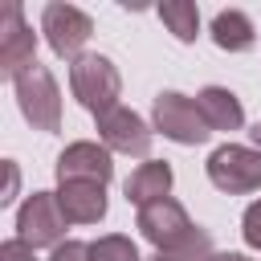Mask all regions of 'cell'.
Listing matches in <instances>:
<instances>
[{"mask_svg":"<svg viewBox=\"0 0 261 261\" xmlns=\"http://www.w3.org/2000/svg\"><path fill=\"white\" fill-rule=\"evenodd\" d=\"M41 33H45V41H49V49H53L57 57L77 61L82 49H86V41L94 37V20H90L77 4L53 0V4H45V12H41Z\"/></svg>","mask_w":261,"mask_h":261,"instance_id":"6","label":"cell"},{"mask_svg":"<svg viewBox=\"0 0 261 261\" xmlns=\"http://www.w3.org/2000/svg\"><path fill=\"white\" fill-rule=\"evenodd\" d=\"M98 139L106 151H118V155H135V159H147L151 155V139L155 130L130 110V106H114L98 118Z\"/></svg>","mask_w":261,"mask_h":261,"instance_id":"8","label":"cell"},{"mask_svg":"<svg viewBox=\"0 0 261 261\" xmlns=\"http://www.w3.org/2000/svg\"><path fill=\"white\" fill-rule=\"evenodd\" d=\"M216 261H253L249 253H216Z\"/></svg>","mask_w":261,"mask_h":261,"instance_id":"22","label":"cell"},{"mask_svg":"<svg viewBox=\"0 0 261 261\" xmlns=\"http://www.w3.org/2000/svg\"><path fill=\"white\" fill-rule=\"evenodd\" d=\"M90 261H143L139 245L122 232H106L98 241H90Z\"/></svg>","mask_w":261,"mask_h":261,"instance_id":"17","label":"cell"},{"mask_svg":"<svg viewBox=\"0 0 261 261\" xmlns=\"http://www.w3.org/2000/svg\"><path fill=\"white\" fill-rule=\"evenodd\" d=\"M208 179L216 192L224 196H249L261 192V151L257 147H241V143H220L208 155Z\"/></svg>","mask_w":261,"mask_h":261,"instance_id":"4","label":"cell"},{"mask_svg":"<svg viewBox=\"0 0 261 261\" xmlns=\"http://www.w3.org/2000/svg\"><path fill=\"white\" fill-rule=\"evenodd\" d=\"M49 261H90V245L86 241H61L49 253Z\"/></svg>","mask_w":261,"mask_h":261,"instance_id":"19","label":"cell"},{"mask_svg":"<svg viewBox=\"0 0 261 261\" xmlns=\"http://www.w3.org/2000/svg\"><path fill=\"white\" fill-rule=\"evenodd\" d=\"M135 224H139V232L155 245V253H171V249H175V245L196 228V224L188 220L184 204H179V200H171V196H163V200H155V204L139 208Z\"/></svg>","mask_w":261,"mask_h":261,"instance_id":"10","label":"cell"},{"mask_svg":"<svg viewBox=\"0 0 261 261\" xmlns=\"http://www.w3.org/2000/svg\"><path fill=\"white\" fill-rule=\"evenodd\" d=\"M65 212L57 204V192H33L16 208V237L33 249H57L65 241Z\"/></svg>","mask_w":261,"mask_h":261,"instance_id":"5","label":"cell"},{"mask_svg":"<svg viewBox=\"0 0 261 261\" xmlns=\"http://www.w3.org/2000/svg\"><path fill=\"white\" fill-rule=\"evenodd\" d=\"M151 261H163V257H151Z\"/></svg>","mask_w":261,"mask_h":261,"instance_id":"24","label":"cell"},{"mask_svg":"<svg viewBox=\"0 0 261 261\" xmlns=\"http://www.w3.org/2000/svg\"><path fill=\"white\" fill-rule=\"evenodd\" d=\"M122 192H126V200H130L135 208H147V204L163 200V196L171 192V163H167V159H143V163L126 175Z\"/></svg>","mask_w":261,"mask_h":261,"instance_id":"11","label":"cell"},{"mask_svg":"<svg viewBox=\"0 0 261 261\" xmlns=\"http://www.w3.org/2000/svg\"><path fill=\"white\" fill-rule=\"evenodd\" d=\"M196 106L212 130H241L245 126V106L228 86H204L196 94Z\"/></svg>","mask_w":261,"mask_h":261,"instance_id":"13","label":"cell"},{"mask_svg":"<svg viewBox=\"0 0 261 261\" xmlns=\"http://www.w3.org/2000/svg\"><path fill=\"white\" fill-rule=\"evenodd\" d=\"M57 184H110L114 175V159L102 143H90V139H77L69 143L61 155H57Z\"/></svg>","mask_w":261,"mask_h":261,"instance_id":"9","label":"cell"},{"mask_svg":"<svg viewBox=\"0 0 261 261\" xmlns=\"http://www.w3.org/2000/svg\"><path fill=\"white\" fill-rule=\"evenodd\" d=\"M151 122H155V130H159L163 139H171V143H179V147H200V143L212 135V126L204 122L196 98H188V94H179V90H159V94H155V102H151Z\"/></svg>","mask_w":261,"mask_h":261,"instance_id":"3","label":"cell"},{"mask_svg":"<svg viewBox=\"0 0 261 261\" xmlns=\"http://www.w3.org/2000/svg\"><path fill=\"white\" fill-rule=\"evenodd\" d=\"M212 41H216L224 53H245V49H253L257 29H253V20H249L241 8H220V12L212 16Z\"/></svg>","mask_w":261,"mask_h":261,"instance_id":"14","label":"cell"},{"mask_svg":"<svg viewBox=\"0 0 261 261\" xmlns=\"http://www.w3.org/2000/svg\"><path fill=\"white\" fill-rule=\"evenodd\" d=\"M241 237H245L249 249H261V200H253V204L245 208V216H241Z\"/></svg>","mask_w":261,"mask_h":261,"instance_id":"18","label":"cell"},{"mask_svg":"<svg viewBox=\"0 0 261 261\" xmlns=\"http://www.w3.org/2000/svg\"><path fill=\"white\" fill-rule=\"evenodd\" d=\"M0 261H37V249L24 245L20 237H8V241L0 245Z\"/></svg>","mask_w":261,"mask_h":261,"instance_id":"20","label":"cell"},{"mask_svg":"<svg viewBox=\"0 0 261 261\" xmlns=\"http://www.w3.org/2000/svg\"><path fill=\"white\" fill-rule=\"evenodd\" d=\"M57 204L69 224H98L106 216V188L102 184H57Z\"/></svg>","mask_w":261,"mask_h":261,"instance_id":"12","label":"cell"},{"mask_svg":"<svg viewBox=\"0 0 261 261\" xmlns=\"http://www.w3.org/2000/svg\"><path fill=\"white\" fill-rule=\"evenodd\" d=\"M249 139H253V147H257V151H261V118H257V122H253V130H249Z\"/></svg>","mask_w":261,"mask_h":261,"instance_id":"23","label":"cell"},{"mask_svg":"<svg viewBox=\"0 0 261 261\" xmlns=\"http://www.w3.org/2000/svg\"><path fill=\"white\" fill-rule=\"evenodd\" d=\"M37 61V33L24 24V12L16 0L4 4L0 12V73L12 82L20 69H29Z\"/></svg>","mask_w":261,"mask_h":261,"instance_id":"7","label":"cell"},{"mask_svg":"<svg viewBox=\"0 0 261 261\" xmlns=\"http://www.w3.org/2000/svg\"><path fill=\"white\" fill-rule=\"evenodd\" d=\"M159 20L167 24V33H175V41H196L200 37V8L192 0H163Z\"/></svg>","mask_w":261,"mask_h":261,"instance_id":"15","label":"cell"},{"mask_svg":"<svg viewBox=\"0 0 261 261\" xmlns=\"http://www.w3.org/2000/svg\"><path fill=\"white\" fill-rule=\"evenodd\" d=\"M16 179H20V175H16V163H8V192L0 196V204H8V200L16 196Z\"/></svg>","mask_w":261,"mask_h":261,"instance_id":"21","label":"cell"},{"mask_svg":"<svg viewBox=\"0 0 261 261\" xmlns=\"http://www.w3.org/2000/svg\"><path fill=\"white\" fill-rule=\"evenodd\" d=\"M12 90H16L20 114L29 118L33 130H45V135L61 130V90H57L53 73H49L41 61H33L29 69H20V73L12 77Z\"/></svg>","mask_w":261,"mask_h":261,"instance_id":"2","label":"cell"},{"mask_svg":"<svg viewBox=\"0 0 261 261\" xmlns=\"http://www.w3.org/2000/svg\"><path fill=\"white\" fill-rule=\"evenodd\" d=\"M69 90H73V98H77L94 118H102L106 110L118 106L122 73H118V65H114L110 57H102V53H82V57L69 65Z\"/></svg>","mask_w":261,"mask_h":261,"instance_id":"1","label":"cell"},{"mask_svg":"<svg viewBox=\"0 0 261 261\" xmlns=\"http://www.w3.org/2000/svg\"><path fill=\"white\" fill-rule=\"evenodd\" d=\"M155 257H163V261H216V249H212V237H208V228H192L171 253H155Z\"/></svg>","mask_w":261,"mask_h":261,"instance_id":"16","label":"cell"}]
</instances>
